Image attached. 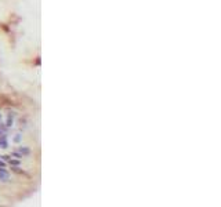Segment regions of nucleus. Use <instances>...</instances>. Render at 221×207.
Wrapping results in <instances>:
<instances>
[{"label":"nucleus","instance_id":"obj_5","mask_svg":"<svg viewBox=\"0 0 221 207\" xmlns=\"http://www.w3.org/2000/svg\"><path fill=\"white\" fill-rule=\"evenodd\" d=\"M0 120H2V115H0Z\"/></svg>","mask_w":221,"mask_h":207},{"label":"nucleus","instance_id":"obj_3","mask_svg":"<svg viewBox=\"0 0 221 207\" xmlns=\"http://www.w3.org/2000/svg\"><path fill=\"white\" fill-rule=\"evenodd\" d=\"M10 163H11V164H15V166L19 164V162H18V160H10Z\"/></svg>","mask_w":221,"mask_h":207},{"label":"nucleus","instance_id":"obj_4","mask_svg":"<svg viewBox=\"0 0 221 207\" xmlns=\"http://www.w3.org/2000/svg\"><path fill=\"white\" fill-rule=\"evenodd\" d=\"M0 167H4V163L2 162V160H0Z\"/></svg>","mask_w":221,"mask_h":207},{"label":"nucleus","instance_id":"obj_2","mask_svg":"<svg viewBox=\"0 0 221 207\" xmlns=\"http://www.w3.org/2000/svg\"><path fill=\"white\" fill-rule=\"evenodd\" d=\"M19 152L25 153V155H28V153H29V149H26V148H19Z\"/></svg>","mask_w":221,"mask_h":207},{"label":"nucleus","instance_id":"obj_1","mask_svg":"<svg viewBox=\"0 0 221 207\" xmlns=\"http://www.w3.org/2000/svg\"><path fill=\"white\" fill-rule=\"evenodd\" d=\"M0 180H2V181H7V180H9V174H7L6 171H0Z\"/></svg>","mask_w":221,"mask_h":207}]
</instances>
